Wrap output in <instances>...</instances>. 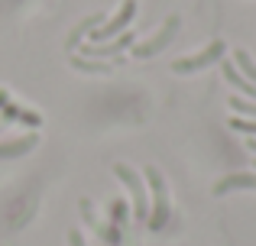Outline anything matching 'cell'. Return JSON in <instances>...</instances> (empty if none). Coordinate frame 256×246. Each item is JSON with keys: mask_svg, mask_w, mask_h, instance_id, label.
I'll use <instances>...</instances> for the list:
<instances>
[{"mask_svg": "<svg viewBox=\"0 0 256 246\" xmlns=\"http://www.w3.org/2000/svg\"><path fill=\"white\" fill-rule=\"evenodd\" d=\"M143 182L150 185V191H152V214L146 217V224H150L152 230H159L166 221H169V185H166L162 172H159L156 165H146Z\"/></svg>", "mask_w": 256, "mask_h": 246, "instance_id": "cell-1", "label": "cell"}, {"mask_svg": "<svg viewBox=\"0 0 256 246\" xmlns=\"http://www.w3.org/2000/svg\"><path fill=\"white\" fill-rule=\"evenodd\" d=\"M114 175L120 178V185H126V191H130V198H133V211H136V217L146 221V217H150V198H146L143 175H136V172H133L130 165H124V162L114 165Z\"/></svg>", "mask_w": 256, "mask_h": 246, "instance_id": "cell-2", "label": "cell"}, {"mask_svg": "<svg viewBox=\"0 0 256 246\" xmlns=\"http://www.w3.org/2000/svg\"><path fill=\"white\" fill-rule=\"evenodd\" d=\"M224 55H227V45L220 42V39H214V42L208 45V49H201L198 55L178 58V62L172 65V71L175 75H194V71H201V68H211V65L224 62Z\"/></svg>", "mask_w": 256, "mask_h": 246, "instance_id": "cell-3", "label": "cell"}, {"mask_svg": "<svg viewBox=\"0 0 256 246\" xmlns=\"http://www.w3.org/2000/svg\"><path fill=\"white\" fill-rule=\"evenodd\" d=\"M133 16H136V0H124V6L114 13V19H107V23L94 26V32H91V45H100V42H110V39H117L120 32L126 29V23H130Z\"/></svg>", "mask_w": 256, "mask_h": 246, "instance_id": "cell-4", "label": "cell"}, {"mask_svg": "<svg viewBox=\"0 0 256 246\" xmlns=\"http://www.w3.org/2000/svg\"><path fill=\"white\" fill-rule=\"evenodd\" d=\"M178 23H182L178 16H169V19H166V26H162V29H159L152 39H146V42L133 45V55H136V58H152V55H159V52H162L166 45L175 39V32H178Z\"/></svg>", "mask_w": 256, "mask_h": 246, "instance_id": "cell-5", "label": "cell"}, {"mask_svg": "<svg viewBox=\"0 0 256 246\" xmlns=\"http://www.w3.org/2000/svg\"><path fill=\"white\" fill-rule=\"evenodd\" d=\"M230 191H256V172H237V175H227L214 185V195L224 198Z\"/></svg>", "mask_w": 256, "mask_h": 246, "instance_id": "cell-6", "label": "cell"}, {"mask_svg": "<svg viewBox=\"0 0 256 246\" xmlns=\"http://www.w3.org/2000/svg\"><path fill=\"white\" fill-rule=\"evenodd\" d=\"M39 143L36 133H30V136H20V139H10V143H0V159H16V156H26V152H32Z\"/></svg>", "mask_w": 256, "mask_h": 246, "instance_id": "cell-7", "label": "cell"}, {"mask_svg": "<svg viewBox=\"0 0 256 246\" xmlns=\"http://www.w3.org/2000/svg\"><path fill=\"white\" fill-rule=\"evenodd\" d=\"M220 75H224L227 81H230L234 88L240 91V94H250L253 101H256V84H250V81H246V78L240 75V68H237L234 62H220Z\"/></svg>", "mask_w": 256, "mask_h": 246, "instance_id": "cell-8", "label": "cell"}, {"mask_svg": "<svg viewBox=\"0 0 256 246\" xmlns=\"http://www.w3.org/2000/svg\"><path fill=\"white\" fill-rule=\"evenodd\" d=\"M126 45H133V32H124V36H117V39H110V42H100V45H88V55H94V58H104V55H114V52H120V49H126Z\"/></svg>", "mask_w": 256, "mask_h": 246, "instance_id": "cell-9", "label": "cell"}, {"mask_svg": "<svg viewBox=\"0 0 256 246\" xmlns=\"http://www.w3.org/2000/svg\"><path fill=\"white\" fill-rule=\"evenodd\" d=\"M234 65H237V68H240V75H244L246 81H250V84H256V62H253L250 55H246L244 49H240L237 55H234Z\"/></svg>", "mask_w": 256, "mask_h": 246, "instance_id": "cell-10", "label": "cell"}, {"mask_svg": "<svg viewBox=\"0 0 256 246\" xmlns=\"http://www.w3.org/2000/svg\"><path fill=\"white\" fill-rule=\"evenodd\" d=\"M230 110H234V117H256V104L253 101H246V97H240V94H234L230 97Z\"/></svg>", "mask_w": 256, "mask_h": 246, "instance_id": "cell-11", "label": "cell"}, {"mask_svg": "<svg viewBox=\"0 0 256 246\" xmlns=\"http://www.w3.org/2000/svg\"><path fill=\"white\" fill-rule=\"evenodd\" d=\"M230 126L237 133H246V136H253L256 139V123L253 120H246V117H230Z\"/></svg>", "mask_w": 256, "mask_h": 246, "instance_id": "cell-12", "label": "cell"}, {"mask_svg": "<svg viewBox=\"0 0 256 246\" xmlns=\"http://www.w3.org/2000/svg\"><path fill=\"white\" fill-rule=\"evenodd\" d=\"M78 68H88V71H98V75H107L114 65H104V62H84V58H75Z\"/></svg>", "mask_w": 256, "mask_h": 246, "instance_id": "cell-13", "label": "cell"}, {"mask_svg": "<svg viewBox=\"0 0 256 246\" xmlns=\"http://www.w3.org/2000/svg\"><path fill=\"white\" fill-rule=\"evenodd\" d=\"M68 246H88V243H84V237L78 234V230H68Z\"/></svg>", "mask_w": 256, "mask_h": 246, "instance_id": "cell-14", "label": "cell"}, {"mask_svg": "<svg viewBox=\"0 0 256 246\" xmlns=\"http://www.w3.org/2000/svg\"><path fill=\"white\" fill-rule=\"evenodd\" d=\"M250 149H253V152H256V139H253V136H250Z\"/></svg>", "mask_w": 256, "mask_h": 246, "instance_id": "cell-15", "label": "cell"}]
</instances>
